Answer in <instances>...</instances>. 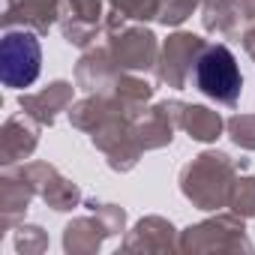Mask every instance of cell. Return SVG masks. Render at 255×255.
<instances>
[{"instance_id": "cell-1", "label": "cell", "mask_w": 255, "mask_h": 255, "mask_svg": "<svg viewBox=\"0 0 255 255\" xmlns=\"http://www.w3.org/2000/svg\"><path fill=\"white\" fill-rule=\"evenodd\" d=\"M42 63L39 39L30 30H12L0 45V78L6 87H27L36 81Z\"/></svg>"}, {"instance_id": "cell-2", "label": "cell", "mask_w": 255, "mask_h": 255, "mask_svg": "<svg viewBox=\"0 0 255 255\" xmlns=\"http://www.w3.org/2000/svg\"><path fill=\"white\" fill-rule=\"evenodd\" d=\"M195 84L204 96H210L216 102H234L240 96V84H243L234 54L222 45L204 51L195 66Z\"/></svg>"}]
</instances>
